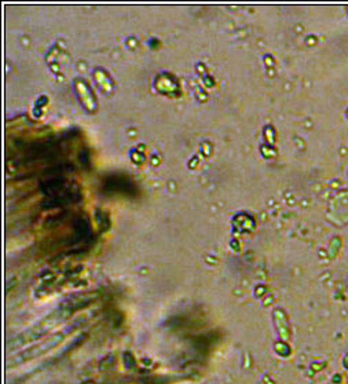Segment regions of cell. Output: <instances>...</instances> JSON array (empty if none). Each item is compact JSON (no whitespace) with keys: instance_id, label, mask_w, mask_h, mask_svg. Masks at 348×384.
<instances>
[{"instance_id":"cell-1","label":"cell","mask_w":348,"mask_h":384,"mask_svg":"<svg viewBox=\"0 0 348 384\" xmlns=\"http://www.w3.org/2000/svg\"><path fill=\"white\" fill-rule=\"evenodd\" d=\"M105 187L114 190V191L120 190L121 193H128L130 190H132V183L128 181L127 178L112 177V178H109L108 181H106V186H105Z\"/></svg>"}]
</instances>
